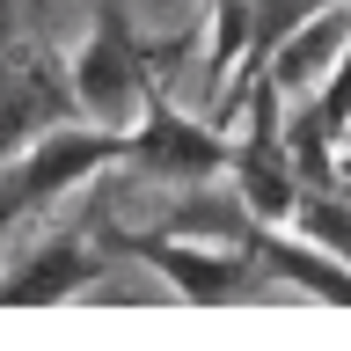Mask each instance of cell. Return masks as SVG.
Masks as SVG:
<instances>
[{
  "label": "cell",
  "mask_w": 351,
  "mask_h": 351,
  "mask_svg": "<svg viewBox=\"0 0 351 351\" xmlns=\"http://www.w3.org/2000/svg\"><path fill=\"white\" fill-rule=\"evenodd\" d=\"M132 132L117 125H51L37 132L22 154H8L0 161V234L15 227V219H29L37 205H51L59 191H73V183H88L95 169H110V161H125Z\"/></svg>",
  "instance_id": "cell-1"
},
{
  "label": "cell",
  "mask_w": 351,
  "mask_h": 351,
  "mask_svg": "<svg viewBox=\"0 0 351 351\" xmlns=\"http://www.w3.org/2000/svg\"><path fill=\"white\" fill-rule=\"evenodd\" d=\"M81 117L73 103V81H59V66L44 51L37 29H22L15 0H0V161L22 154L37 132Z\"/></svg>",
  "instance_id": "cell-2"
},
{
  "label": "cell",
  "mask_w": 351,
  "mask_h": 351,
  "mask_svg": "<svg viewBox=\"0 0 351 351\" xmlns=\"http://www.w3.org/2000/svg\"><path fill=\"white\" fill-rule=\"evenodd\" d=\"M249 249L263 256V278H285V285H300V293H315V300H337V307H351V263L344 256H329L322 241H285L278 227H249Z\"/></svg>",
  "instance_id": "cell-7"
},
{
  "label": "cell",
  "mask_w": 351,
  "mask_h": 351,
  "mask_svg": "<svg viewBox=\"0 0 351 351\" xmlns=\"http://www.w3.org/2000/svg\"><path fill=\"white\" fill-rule=\"evenodd\" d=\"M300 234L307 241H322L329 256H344L351 263V197L344 191H300Z\"/></svg>",
  "instance_id": "cell-11"
},
{
  "label": "cell",
  "mask_w": 351,
  "mask_h": 351,
  "mask_svg": "<svg viewBox=\"0 0 351 351\" xmlns=\"http://www.w3.org/2000/svg\"><path fill=\"white\" fill-rule=\"evenodd\" d=\"M344 147H351V132H344Z\"/></svg>",
  "instance_id": "cell-14"
},
{
  "label": "cell",
  "mask_w": 351,
  "mask_h": 351,
  "mask_svg": "<svg viewBox=\"0 0 351 351\" xmlns=\"http://www.w3.org/2000/svg\"><path fill=\"white\" fill-rule=\"evenodd\" d=\"M147 73H154V44L132 37L117 0H95V29H88L81 59H73V103H81V117H95V125L132 117Z\"/></svg>",
  "instance_id": "cell-6"
},
{
  "label": "cell",
  "mask_w": 351,
  "mask_h": 351,
  "mask_svg": "<svg viewBox=\"0 0 351 351\" xmlns=\"http://www.w3.org/2000/svg\"><path fill=\"white\" fill-rule=\"evenodd\" d=\"M344 191H351V183H344Z\"/></svg>",
  "instance_id": "cell-15"
},
{
  "label": "cell",
  "mask_w": 351,
  "mask_h": 351,
  "mask_svg": "<svg viewBox=\"0 0 351 351\" xmlns=\"http://www.w3.org/2000/svg\"><path fill=\"white\" fill-rule=\"evenodd\" d=\"M285 154H293L300 191H337V139L315 125V110H293L285 117Z\"/></svg>",
  "instance_id": "cell-10"
},
{
  "label": "cell",
  "mask_w": 351,
  "mask_h": 351,
  "mask_svg": "<svg viewBox=\"0 0 351 351\" xmlns=\"http://www.w3.org/2000/svg\"><path fill=\"white\" fill-rule=\"evenodd\" d=\"M344 44H351V0H344V8H322V15H307L300 29H293V37L271 51V66H263V73H271L285 95H315Z\"/></svg>",
  "instance_id": "cell-9"
},
{
  "label": "cell",
  "mask_w": 351,
  "mask_h": 351,
  "mask_svg": "<svg viewBox=\"0 0 351 351\" xmlns=\"http://www.w3.org/2000/svg\"><path fill=\"white\" fill-rule=\"evenodd\" d=\"M103 278V249H88V241H44L29 263H15L8 278H0V300L8 307H37V300H66V293H81V285Z\"/></svg>",
  "instance_id": "cell-8"
},
{
  "label": "cell",
  "mask_w": 351,
  "mask_h": 351,
  "mask_svg": "<svg viewBox=\"0 0 351 351\" xmlns=\"http://www.w3.org/2000/svg\"><path fill=\"white\" fill-rule=\"evenodd\" d=\"M307 110H315V125H322L329 139L344 147V132H351V44L337 51V66L322 73V88L307 95Z\"/></svg>",
  "instance_id": "cell-12"
},
{
  "label": "cell",
  "mask_w": 351,
  "mask_h": 351,
  "mask_svg": "<svg viewBox=\"0 0 351 351\" xmlns=\"http://www.w3.org/2000/svg\"><path fill=\"white\" fill-rule=\"evenodd\" d=\"M227 161H234V139L219 125H205V117H183L169 103V88H161V73H147V88H139V132L125 147V169L197 191V183L227 176Z\"/></svg>",
  "instance_id": "cell-4"
},
{
  "label": "cell",
  "mask_w": 351,
  "mask_h": 351,
  "mask_svg": "<svg viewBox=\"0 0 351 351\" xmlns=\"http://www.w3.org/2000/svg\"><path fill=\"white\" fill-rule=\"evenodd\" d=\"M337 183H351V147H344V154H337Z\"/></svg>",
  "instance_id": "cell-13"
},
{
  "label": "cell",
  "mask_w": 351,
  "mask_h": 351,
  "mask_svg": "<svg viewBox=\"0 0 351 351\" xmlns=\"http://www.w3.org/2000/svg\"><path fill=\"white\" fill-rule=\"evenodd\" d=\"M110 249L154 263V271L197 307L241 300L249 285H263V256L249 241H213V249H205V241H183V234H169V227H154V234H110Z\"/></svg>",
  "instance_id": "cell-5"
},
{
  "label": "cell",
  "mask_w": 351,
  "mask_h": 351,
  "mask_svg": "<svg viewBox=\"0 0 351 351\" xmlns=\"http://www.w3.org/2000/svg\"><path fill=\"white\" fill-rule=\"evenodd\" d=\"M227 183L241 191V205L263 227H285L300 213V176H293V154H285V88L271 73H249V103H241V139H234V161H227Z\"/></svg>",
  "instance_id": "cell-3"
}]
</instances>
